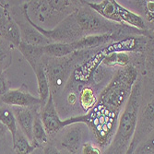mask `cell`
<instances>
[{"instance_id":"277c9868","label":"cell","mask_w":154,"mask_h":154,"mask_svg":"<svg viewBox=\"0 0 154 154\" xmlns=\"http://www.w3.org/2000/svg\"><path fill=\"white\" fill-rule=\"evenodd\" d=\"M76 21L82 32L92 34H114L128 31L127 25H120L103 19L87 5L75 10Z\"/></svg>"},{"instance_id":"ba28073f","label":"cell","mask_w":154,"mask_h":154,"mask_svg":"<svg viewBox=\"0 0 154 154\" xmlns=\"http://www.w3.org/2000/svg\"><path fill=\"white\" fill-rule=\"evenodd\" d=\"M0 38L17 46L21 42L20 28L11 17L8 6L0 2Z\"/></svg>"},{"instance_id":"d4e9b609","label":"cell","mask_w":154,"mask_h":154,"mask_svg":"<svg viewBox=\"0 0 154 154\" xmlns=\"http://www.w3.org/2000/svg\"><path fill=\"white\" fill-rule=\"evenodd\" d=\"M8 91V83L3 73L0 72V95H4Z\"/></svg>"},{"instance_id":"e0dca14e","label":"cell","mask_w":154,"mask_h":154,"mask_svg":"<svg viewBox=\"0 0 154 154\" xmlns=\"http://www.w3.org/2000/svg\"><path fill=\"white\" fill-rule=\"evenodd\" d=\"M0 123L8 129V131L10 132L12 139L15 137L19 130L18 125L11 108L8 105L0 106Z\"/></svg>"},{"instance_id":"3957f363","label":"cell","mask_w":154,"mask_h":154,"mask_svg":"<svg viewBox=\"0 0 154 154\" xmlns=\"http://www.w3.org/2000/svg\"><path fill=\"white\" fill-rule=\"evenodd\" d=\"M22 13L31 26H32L36 31L42 33L44 36L48 38L52 43H64V44H70L80 39L81 34L83 33L79 27L76 21V14L75 11L67 16L62 22H60L57 27L53 30H45L35 24L30 18L29 13H28L26 4L22 7Z\"/></svg>"},{"instance_id":"603a6c76","label":"cell","mask_w":154,"mask_h":154,"mask_svg":"<svg viewBox=\"0 0 154 154\" xmlns=\"http://www.w3.org/2000/svg\"><path fill=\"white\" fill-rule=\"evenodd\" d=\"M146 7V16L147 19L150 21L153 20V13H154V2L153 1H145Z\"/></svg>"},{"instance_id":"f546056e","label":"cell","mask_w":154,"mask_h":154,"mask_svg":"<svg viewBox=\"0 0 154 154\" xmlns=\"http://www.w3.org/2000/svg\"><path fill=\"white\" fill-rule=\"evenodd\" d=\"M0 72H1V70H0ZM2 73H3V72H2Z\"/></svg>"},{"instance_id":"52a82bcc","label":"cell","mask_w":154,"mask_h":154,"mask_svg":"<svg viewBox=\"0 0 154 154\" xmlns=\"http://www.w3.org/2000/svg\"><path fill=\"white\" fill-rule=\"evenodd\" d=\"M2 102L9 107H28L36 108L40 107V99L33 96L25 85L18 89L8 90L4 95L1 96Z\"/></svg>"},{"instance_id":"ffe728a7","label":"cell","mask_w":154,"mask_h":154,"mask_svg":"<svg viewBox=\"0 0 154 154\" xmlns=\"http://www.w3.org/2000/svg\"><path fill=\"white\" fill-rule=\"evenodd\" d=\"M97 102V98L91 88L86 87L81 91L79 95V103L84 111L88 112L92 110L96 106Z\"/></svg>"},{"instance_id":"30bf717a","label":"cell","mask_w":154,"mask_h":154,"mask_svg":"<svg viewBox=\"0 0 154 154\" xmlns=\"http://www.w3.org/2000/svg\"><path fill=\"white\" fill-rule=\"evenodd\" d=\"M80 123L73 124L70 125H67V128L62 137H61V145L66 150L71 153L78 152L79 149L82 144L83 139V130L79 127Z\"/></svg>"},{"instance_id":"9c48e42d","label":"cell","mask_w":154,"mask_h":154,"mask_svg":"<svg viewBox=\"0 0 154 154\" xmlns=\"http://www.w3.org/2000/svg\"><path fill=\"white\" fill-rule=\"evenodd\" d=\"M14 116L16 118V122L18 128H20V131L23 135L29 139V141L32 143V127L33 121L35 117V113H33V108L28 107H10Z\"/></svg>"},{"instance_id":"4316f807","label":"cell","mask_w":154,"mask_h":154,"mask_svg":"<svg viewBox=\"0 0 154 154\" xmlns=\"http://www.w3.org/2000/svg\"><path fill=\"white\" fill-rule=\"evenodd\" d=\"M77 100L78 99H77V97H76V95L74 93H70L67 97V101L70 104H75L77 103Z\"/></svg>"},{"instance_id":"5b68a950","label":"cell","mask_w":154,"mask_h":154,"mask_svg":"<svg viewBox=\"0 0 154 154\" xmlns=\"http://www.w3.org/2000/svg\"><path fill=\"white\" fill-rule=\"evenodd\" d=\"M40 117L42 120V123L44 125V128L47 133V135L54 136L57 134L59 130L62 128L70 125L73 124L78 123H84L88 124L89 123V116H79L72 118H68L66 120L60 119L57 108H55L54 103V97L53 93L51 92L48 98V101L46 104L44 106V108L40 110Z\"/></svg>"},{"instance_id":"484cf974","label":"cell","mask_w":154,"mask_h":154,"mask_svg":"<svg viewBox=\"0 0 154 154\" xmlns=\"http://www.w3.org/2000/svg\"><path fill=\"white\" fill-rule=\"evenodd\" d=\"M134 151H135V141L134 140H131L128 149L125 150V154H134Z\"/></svg>"},{"instance_id":"f1b7e54d","label":"cell","mask_w":154,"mask_h":154,"mask_svg":"<svg viewBox=\"0 0 154 154\" xmlns=\"http://www.w3.org/2000/svg\"><path fill=\"white\" fill-rule=\"evenodd\" d=\"M1 40H2V39H1V38H0V42H1Z\"/></svg>"},{"instance_id":"5bb4252c","label":"cell","mask_w":154,"mask_h":154,"mask_svg":"<svg viewBox=\"0 0 154 154\" xmlns=\"http://www.w3.org/2000/svg\"><path fill=\"white\" fill-rule=\"evenodd\" d=\"M18 48L28 63L31 65L32 69H34L40 63H42L44 55V51L42 46H33L20 42L18 45Z\"/></svg>"},{"instance_id":"8992f818","label":"cell","mask_w":154,"mask_h":154,"mask_svg":"<svg viewBox=\"0 0 154 154\" xmlns=\"http://www.w3.org/2000/svg\"><path fill=\"white\" fill-rule=\"evenodd\" d=\"M45 71L48 79L50 90L61 89L67 80L71 72V63L69 59L51 57L45 63L43 62Z\"/></svg>"},{"instance_id":"7a4b0ae2","label":"cell","mask_w":154,"mask_h":154,"mask_svg":"<svg viewBox=\"0 0 154 154\" xmlns=\"http://www.w3.org/2000/svg\"><path fill=\"white\" fill-rule=\"evenodd\" d=\"M140 97V84L136 81L119 119L115 139L106 154H122L128 149L137 127Z\"/></svg>"},{"instance_id":"cb8c5ba5","label":"cell","mask_w":154,"mask_h":154,"mask_svg":"<svg viewBox=\"0 0 154 154\" xmlns=\"http://www.w3.org/2000/svg\"><path fill=\"white\" fill-rule=\"evenodd\" d=\"M43 148H44V154H60L57 147L51 143H46Z\"/></svg>"},{"instance_id":"8fae6325","label":"cell","mask_w":154,"mask_h":154,"mask_svg":"<svg viewBox=\"0 0 154 154\" xmlns=\"http://www.w3.org/2000/svg\"><path fill=\"white\" fill-rule=\"evenodd\" d=\"M18 26L20 28V38L22 43L33 46H42V47L53 44L48 38L40 33L38 31H36L29 23H20L18 24Z\"/></svg>"},{"instance_id":"44dd1931","label":"cell","mask_w":154,"mask_h":154,"mask_svg":"<svg viewBox=\"0 0 154 154\" xmlns=\"http://www.w3.org/2000/svg\"><path fill=\"white\" fill-rule=\"evenodd\" d=\"M12 63V55L10 48L6 45L5 40L0 42V70L3 72L9 67Z\"/></svg>"},{"instance_id":"6da1fadb","label":"cell","mask_w":154,"mask_h":154,"mask_svg":"<svg viewBox=\"0 0 154 154\" xmlns=\"http://www.w3.org/2000/svg\"><path fill=\"white\" fill-rule=\"evenodd\" d=\"M137 79V70L132 66H125L116 72V76L100 95L98 106L108 113L117 116Z\"/></svg>"},{"instance_id":"7c38bea8","label":"cell","mask_w":154,"mask_h":154,"mask_svg":"<svg viewBox=\"0 0 154 154\" xmlns=\"http://www.w3.org/2000/svg\"><path fill=\"white\" fill-rule=\"evenodd\" d=\"M114 38H116V35L114 34H90L88 36L80 38L76 42H73V43H70V45L74 51L89 49L105 44Z\"/></svg>"},{"instance_id":"9a60e30c","label":"cell","mask_w":154,"mask_h":154,"mask_svg":"<svg viewBox=\"0 0 154 154\" xmlns=\"http://www.w3.org/2000/svg\"><path fill=\"white\" fill-rule=\"evenodd\" d=\"M46 143H48V135L44 128L40 117V112H36L33 127H32V144L37 149L44 147Z\"/></svg>"},{"instance_id":"d6986e66","label":"cell","mask_w":154,"mask_h":154,"mask_svg":"<svg viewBox=\"0 0 154 154\" xmlns=\"http://www.w3.org/2000/svg\"><path fill=\"white\" fill-rule=\"evenodd\" d=\"M129 62V57L125 52H110L103 58V63L108 66H125Z\"/></svg>"},{"instance_id":"4fadbf2b","label":"cell","mask_w":154,"mask_h":154,"mask_svg":"<svg viewBox=\"0 0 154 154\" xmlns=\"http://www.w3.org/2000/svg\"><path fill=\"white\" fill-rule=\"evenodd\" d=\"M33 71L36 75L37 79V83H38V93H39V99L41 102L40 104V110L44 108V106L46 104L49 95L51 93L50 86H49V82L47 76L45 71V67L43 65V61L40 63L34 69Z\"/></svg>"},{"instance_id":"83f0119b","label":"cell","mask_w":154,"mask_h":154,"mask_svg":"<svg viewBox=\"0 0 154 154\" xmlns=\"http://www.w3.org/2000/svg\"><path fill=\"white\" fill-rule=\"evenodd\" d=\"M7 132H8V129L4 127L1 123H0V137H4L7 134Z\"/></svg>"},{"instance_id":"7402d4cb","label":"cell","mask_w":154,"mask_h":154,"mask_svg":"<svg viewBox=\"0 0 154 154\" xmlns=\"http://www.w3.org/2000/svg\"><path fill=\"white\" fill-rule=\"evenodd\" d=\"M81 154H102L101 149L91 142H86L82 145Z\"/></svg>"},{"instance_id":"2e32d148","label":"cell","mask_w":154,"mask_h":154,"mask_svg":"<svg viewBox=\"0 0 154 154\" xmlns=\"http://www.w3.org/2000/svg\"><path fill=\"white\" fill-rule=\"evenodd\" d=\"M43 51L44 54H46L48 57L54 58H63L75 52L70 44L64 43L50 44L46 46H44Z\"/></svg>"},{"instance_id":"ac0fdd59","label":"cell","mask_w":154,"mask_h":154,"mask_svg":"<svg viewBox=\"0 0 154 154\" xmlns=\"http://www.w3.org/2000/svg\"><path fill=\"white\" fill-rule=\"evenodd\" d=\"M12 144L15 154H32L36 149L20 130H18L15 137L12 139Z\"/></svg>"}]
</instances>
